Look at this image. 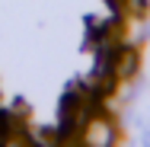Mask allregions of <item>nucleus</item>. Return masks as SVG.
I'll use <instances>...</instances> for the list:
<instances>
[{"label":"nucleus","instance_id":"nucleus-1","mask_svg":"<svg viewBox=\"0 0 150 147\" xmlns=\"http://www.w3.org/2000/svg\"><path fill=\"white\" fill-rule=\"evenodd\" d=\"M80 141H83V144H115V125H112V115H109V112H96V115L83 125Z\"/></svg>","mask_w":150,"mask_h":147},{"label":"nucleus","instance_id":"nucleus-2","mask_svg":"<svg viewBox=\"0 0 150 147\" xmlns=\"http://www.w3.org/2000/svg\"><path fill=\"white\" fill-rule=\"evenodd\" d=\"M137 48L134 45H118L115 51H112V58H109V70L118 77V80H134L137 77Z\"/></svg>","mask_w":150,"mask_h":147}]
</instances>
